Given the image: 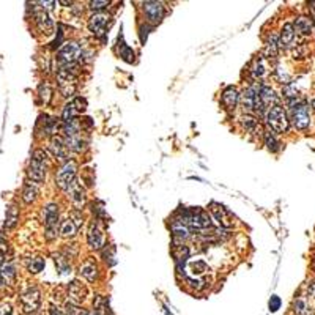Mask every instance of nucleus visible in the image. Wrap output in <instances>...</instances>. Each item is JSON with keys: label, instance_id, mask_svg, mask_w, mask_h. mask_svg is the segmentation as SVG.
<instances>
[{"label": "nucleus", "instance_id": "obj_1", "mask_svg": "<svg viewBox=\"0 0 315 315\" xmlns=\"http://www.w3.org/2000/svg\"><path fill=\"white\" fill-rule=\"evenodd\" d=\"M57 84L63 98H73L78 88V74L74 70V65L59 68L57 71Z\"/></svg>", "mask_w": 315, "mask_h": 315}, {"label": "nucleus", "instance_id": "obj_2", "mask_svg": "<svg viewBox=\"0 0 315 315\" xmlns=\"http://www.w3.org/2000/svg\"><path fill=\"white\" fill-rule=\"evenodd\" d=\"M265 118H266L268 128H270L273 133L284 134V133L289 131L290 122H289V117H287V112H285V109L282 106H279V104L271 106L270 109L266 110Z\"/></svg>", "mask_w": 315, "mask_h": 315}, {"label": "nucleus", "instance_id": "obj_3", "mask_svg": "<svg viewBox=\"0 0 315 315\" xmlns=\"http://www.w3.org/2000/svg\"><path fill=\"white\" fill-rule=\"evenodd\" d=\"M290 106V120L289 122L293 123V126L300 131H306L311 125V110L309 106L303 103L300 99H295L289 103Z\"/></svg>", "mask_w": 315, "mask_h": 315}, {"label": "nucleus", "instance_id": "obj_4", "mask_svg": "<svg viewBox=\"0 0 315 315\" xmlns=\"http://www.w3.org/2000/svg\"><path fill=\"white\" fill-rule=\"evenodd\" d=\"M46 167H48V155H46L44 150L38 148V150L33 152L29 167H27L29 178L33 183H43L46 178Z\"/></svg>", "mask_w": 315, "mask_h": 315}, {"label": "nucleus", "instance_id": "obj_5", "mask_svg": "<svg viewBox=\"0 0 315 315\" xmlns=\"http://www.w3.org/2000/svg\"><path fill=\"white\" fill-rule=\"evenodd\" d=\"M43 222L46 226V239L52 241L57 238L59 234V205L57 203H49L43 210Z\"/></svg>", "mask_w": 315, "mask_h": 315}, {"label": "nucleus", "instance_id": "obj_6", "mask_svg": "<svg viewBox=\"0 0 315 315\" xmlns=\"http://www.w3.org/2000/svg\"><path fill=\"white\" fill-rule=\"evenodd\" d=\"M76 175H78V162L76 161H67L60 170L55 175V183L62 191H70L71 186L76 183Z\"/></svg>", "mask_w": 315, "mask_h": 315}, {"label": "nucleus", "instance_id": "obj_7", "mask_svg": "<svg viewBox=\"0 0 315 315\" xmlns=\"http://www.w3.org/2000/svg\"><path fill=\"white\" fill-rule=\"evenodd\" d=\"M41 306V293L36 285H29L21 293V308L24 314L38 312Z\"/></svg>", "mask_w": 315, "mask_h": 315}, {"label": "nucleus", "instance_id": "obj_8", "mask_svg": "<svg viewBox=\"0 0 315 315\" xmlns=\"http://www.w3.org/2000/svg\"><path fill=\"white\" fill-rule=\"evenodd\" d=\"M112 16L109 13L104 11H99L91 14V17L88 19V30L93 33L98 38H103V36L107 33V29L110 25H112Z\"/></svg>", "mask_w": 315, "mask_h": 315}, {"label": "nucleus", "instance_id": "obj_9", "mask_svg": "<svg viewBox=\"0 0 315 315\" xmlns=\"http://www.w3.org/2000/svg\"><path fill=\"white\" fill-rule=\"evenodd\" d=\"M80 49L82 48L76 41L65 43L57 52V62L60 65V68L68 67V65H74V62H76L80 55Z\"/></svg>", "mask_w": 315, "mask_h": 315}, {"label": "nucleus", "instance_id": "obj_10", "mask_svg": "<svg viewBox=\"0 0 315 315\" xmlns=\"http://www.w3.org/2000/svg\"><path fill=\"white\" fill-rule=\"evenodd\" d=\"M208 210H210V213H211V216L215 218V221L218 222V224H219L221 227H224V229L234 227V224H235V218H234V215H232V213H230L224 205H221V203L213 202Z\"/></svg>", "mask_w": 315, "mask_h": 315}, {"label": "nucleus", "instance_id": "obj_11", "mask_svg": "<svg viewBox=\"0 0 315 315\" xmlns=\"http://www.w3.org/2000/svg\"><path fill=\"white\" fill-rule=\"evenodd\" d=\"M142 11L147 22L150 24H159L164 19V5L161 2H144L142 3Z\"/></svg>", "mask_w": 315, "mask_h": 315}, {"label": "nucleus", "instance_id": "obj_12", "mask_svg": "<svg viewBox=\"0 0 315 315\" xmlns=\"http://www.w3.org/2000/svg\"><path fill=\"white\" fill-rule=\"evenodd\" d=\"M68 298L71 303L74 304H80V303H84L85 298H87V287L82 284L80 281L78 279H74L68 284Z\"/></svg>", "mask_w": 315, "mask_h": 315}, {"label": "nucleus", "instance_id": "obj_13", "mask_svg": "<svg viewBox=\"0 0 315 315\" xmlns=\"http://www.w3.org/2000/svg\"><path fill=\"white\" fill-rule=\"evenodd\" d=\"M33 17H35V24L40 29V32L51 35L54 32V21L51 19V16L48 14V11L43 10V8H36L33 11Z\"/></svg>", "mask_w": 315, "mask_h": 315}, {"label": "nucleus", "instance_id": "obj_14", "mask_svg": "<svg viewBox=\"0 0 315 315\" xmlns=\"http://www.w3.org/2000/svg\"><path fill=\"white\" fill-rule=\"evenodd\" d=\"M49 148L52 155L57 158L59 161H70V155H68V148H67V144H65V139L60 137V136H52L51 137V142H49Z\"/></svg>", "mask_w": 315, "mask_h": 315}, {"label": "nucleus", "instance_id": "obj_15", "mask_svg": "<svg viewBox=\"0 0 315 315\" xmlns=\"http://www.w3.org/2000/svg\"><path fill=\"white\" fill-rule=\"evenodd\" d=\"M70 192H71V202H73V205L76 207V210L82 211V208L85 207V202H87V192H85L84 186H82L80 183L76 181L71 186Z\"/></svg>", "mask_w": 315, "mask_h": 315}, {"label": "nucleus", "instance_id": "obj_16", "mask_svg": "<svg viewBox=\"0 0 315 315\" xmlns=\"http://www.w3.org/2000/svg\"><path fill=\"white\" fill-rule=\"evenodd\" d=\"M87 241H88V246L91 249L99 251V249L104 246V232L101 230L96 224H93L87 234Z\"/></svg>", "mask_w": 315, "mask_h": 315}, {"label": "nucleus", "instance_id": "obj_17", "mask_svg": "<svg viewBox=\"0 0 315 315\" xmlns=\"http://www.w3.org/2000/svg\"><path fill=\"white\" fill-rule=\"evenodd\" d=\"M239 101V93L235 87H227L221 95V104L224 106L226 110H234Z\"/></svg>", "mask_w": 315, "mask_h": 315}, {"label": "nucleus", "instance_id": "obj_18", "mask_svg": "<svg viewBox=\"0 0 315 315\" xmlns=\"http://www.w3.org/2000/svg\"><path fill=\"white\" fill-rule=\"evenodd\" d=\"M295 36H296V32L293 29V25L292 24H284L282 30H281V36H279V49L293 48Z\"/></svg>", "mask_w": 315, "mask_h": 315}, {"label": "nucleus", "instance_id": "obj_19", "mask_svg": "<svg viewBox=\"0 0 315 315\" xmlns=\"http://www.w3.org/2000/svg\"><path fill=\"white\" fill-rule=\"evenodd\" d=\"M257 93H258V98H260V101H262V104L266 107V110L270 109L271 106H276L277 101H279V98H277V95H276V91L270 85H262L260 88L257 90Z\"/></svg>", "mask_w": 315, "mask_h": 315}, {"label": "nucleus", "instance_id": "obj_20", "mask_svg": "<svg viewBox=\"0 0 315 315\" xmlns=\"http://www.w3.org/2000/svg\"><path fill=\"white\" fill-rule=\"evenodd\" d=\"M65 144H67L68 150H73L76 153H82L87 148V142L84 141V137H82L80 133L78 134H73V136H65Z\"/></svg>", "mask_w": 315, "mask_h": 315}, {"label": "nucleus", "instance_id": "obj_21", "mask_svg": "<svg viewBox=\"0 0 315 315\" xmlns=\"http://www.w3.org/2000/svg\"><path fill=\"white\" fill-rule=\"evenodd\" d=\"M0 277H2V282L13 284L16 279V265L13 260H5L0 268Z\"/></svg>", "mask_w": 315, "mask_h": 315}, {"label": "nucleus", "instance_id": "obj_22", "mask_svg": "<svg viewBox=\"0 0 315 315\" xmlns=\"http://www.w3.org/2000/svg\"><path fill=\"white\" fill-rule=\"evenodd\" d=\"M293 29L301 33V35H311L312 29H314V22H312V17L309 16H298L295 21Z\"/></svg>", "mask_w": 315, "mask_h": 315}, {"label": "nucleus", "instance_id": "obj_23", "mask_svg": "<svg viewBox=\"0 0 315 315\" xmlns=\"http://www.w3.org/2000/svg\"><path fill=\"white\" fill-rule=\"evenodd\" d=\"M40 196V191L38 186H36V183L33 181H27L22 188V200L25 203H33Z\"/></svg>", "mask_w": 315, "mask_h": 315}, {"label": "nucleus", "instance_id": "obj_24", "mask_svg": "<svg viewBox=\"0 0 315 315\" xmlns=\"http://www.w3.org/2000/svg\"><path fill=\"white\" fill-rule=\"evenodd\" d=\"M241 126H243L244 131L249 133V134H258V131L263 133L262 131V125L258 123V120L255 117H252V115H244L241 118Z\"/></svg>", "mask_w": 315, "mask_h": 315}, {"label": "nucleus", "instance_id": "obj_25", "mask_svg": "<svg viewBox=\"0 0 315 315\" xmlns=\"http://www.w3.org/2000/svg\"><path fill=\"white\" fill-rule=\"evenodd\" d=\"M80 274L85 277L87 281L90 282H93L96 277H98V266L95 262H91V260H87L80 265Z\"/></svg>", "mask_w": 315, "mask_h": 315}, {"label": "nucleus", "instance_id": "obj_26", "mask_svg": "<svg viewBox=\"0 0 315 315\" xmlns=\"http://www.w3.org/2000/svg\"><path fill=\"white\" fill-rule=\"evenodd\" d=\"M277 54H279V36L277 35H271L266 41V48H265V55L268 59H276Z\"/></svg>", "mask_w": 315, "mask_h": 315}, {"label": "nucleus", "instance_id": "obj_27", "mask_svg": "<svg viewBox=\"0 0 315 315\" xmlns=\"http://www.w3.org/2000/svg\"><path fill=\"white\" fill-rule=\"evenodd\" d=\"M78 232H79V229L74 226V222L70 218L65 219L62 224H60V229H59V234L63 238H73V236H76Z\"/></svg>", "mask_w": 315, "mask_h": 315}, {"label": "nucleus", "instance_id": "obj_28", "mask_svg": "<svg viewBox=\"0 0 315 315\" xmlns=\"http://www.w3.org/2000/svg\"><path fill=\"white\" fill-rule=\"evenodd\" d=\"M263 141H265V145H266L268 150L273 152V153L281 148V142L277 141L276 134L271 131V129H265V131H263Z\"/></svg>", "mask_w": 315, "mask_h": 315}, {"label": "nucleus", "instance_id": "obj_29", "mask_svg": "<svg viewBox=\"0 0 315 315\" xmlns=\"http://www.w3.org/2000/svg\"><path fill=\"white\" fill-rule=\"evenodd\" d=\"M93 308H95V312H93L95 315H112V312H110V309H109L107 300L101 295H98L95 298Z\"/></svg>", "mask_w": 315, "mask_h": 315}, {"label": "nucleus", "instance_id": "obj_30", "mask_svg": "<svg viewBox=\"0 0 315 315\" xmlns=\"http://www.w3.org/2000/svg\"><path fill=\"white\" fill-rule=\"evenodd\" d=\"M44 263H46L44 257H41V255H33L30 258H27V268H29V271L33 273V274L43 271Z\"/></svg>", "mask_w": 315, "mask_h": 315}, {"label": "nucleus", "instance_id": "obj_31", "mask_svg": "<svg viewBox=\"0 0 315 315\" xmlns=\"http://www.w3.org/2000/svg\"><path fill=\"white\" fill-rule=\"evenodd\" d=\"M54 262H55V266L59 268V271L62 274H67L70 270H71V263L67 257H65L63 254H54Z\"/></svg>", "mask_w": 315, "mask_h": 315}, {"label": "nucleus", "instance_id": "obj_32", "mask_svg": "<svg viewBox=\"0 0 315 315\" xmlns=\"http://www.w3.org/2000/svg\"><path fill=\"white\" fill-rule=\"evenodd\" d=\"M293 312L296 315H311V308L304 298H298L293 303Z\"/></svg>", "mask_w": 315, "mask_h": 315}, {"label": "nucleus", "instance_id": "obj_33", "mask_svg": "<svg viewBox=\"0 0 315 315\" xmlns=\"http://www.w3.org/2000/svg\"><path fill=\"white\" fill-rule=\"evenodd\" d=\"M251 73H252V76L255 79L262 78L263 74H265V62H263L262 57H255L254 59V62L251 65Z\"/></svg>", "mask_w": 315, "mask_h": 315}, {"label": "nucleus", "instance_id": "obj_34", "mask_svg": "<svg viewBox=\"0 0 315 315\" xmlns=\"http://www.w3.org/2000/svg\"><path fill=\"white\" fill-rule=\"evenodd\" d=\"M76 115H78L76 107L73 106V103H70V104L65 106L63 112H62V122L70 123V122H73V120H76Z\"/></svg>", "mask_w": 315, "mask_h": 315}, {"label": "nucleus", "instance_id": "obj_35", "mask_svg": "<svg viewBox=\"0 0 315 315\" xmlns=\"http://www.w3.org/2000/svg\"><path fill=\"white\" fill-rule=\"evenodd\" d=\"M17 224V208L10 207L6 211V221H5V229H13Z\"/></svg>", "mask_w": 315, "mask_h": 315}, {"label": "nucleus", "instance_id": "obj_36", "mask_svg": "<svg viewBox=\"0 0 315 315\" xmlns=\"http://www.w3.org/2000/svg\"><path fill=\"white\" fill-rule=\"evenodd\" d=\"M65 315H85L87 311H84L82 308H79V304H74L71 301H67L65 304Z\"/></svg>", "mask_w": 315, "mask_h": 315}, {"label": "nucleus", "instance_id": "obj_37", "mask_svg": "<svg viewBox=\"0 0 315 315\" xmlns=\"http://www.w3.org/2000/svg\"><path fill=\"white\" fill-rule=\"evenodd\" d=\"M38 93H40V96L44 103H49L51 98H52V88L49 87V84L43 82V84H40V87H38Z\"/></svg>", "mask_w": 315, "mask_h": 315}, {"label": "nucleus", "instance_id": "obj_38", "mask_svg": "<svg viewBox=\"0 0 315 315\" xmlns=\"http://www.w3.org/2000/svg\"><path fill=\"white\" fill-rule=\"evenodd\" d=\"M79 254V244L78 243H70V244H65L63 247V255L68 258H74Z\"/></svg>", "mask_w": 315, "mask_h": 315}, {"label": "nucleus", "instance_id": "obj_39", "mask_svg": "<svg viewBox=\"0 0 315 315\" xmlns=\"http://www.w3.org/2000/svg\"><path fill=\"white\" fill-rule=\"evenodd\" d=\"M120 55L123 57V60H126L129 63L134 62V52H133V49H129L128 46H123L122 51H120Z\"/></svg>", "mask_w": 315, "mask_h": 315}, {"label": "nucleus", "instance_id": "obj_40", "mask_svg": "<svg viewBox=\"0 0 315 315\" xmlns=\"http://www.w3.org/2000/svg\"><path fill=\"white\" fill-rule=\"evenodd\" d=\"M88 5H90V10L99 13V10H103V8L109 6V2H106V0H95V2H90Z\"/></svg>", "mask_w": 315, "mask_h": 315}, {"label": "nucleus", "instance_id": "obj_41", "mask_svg": "<svg viewBox=\"0 0 315 315\" xmlns=\"http://www.w3.org/2000/svg\"><path fill=\"white\" fill-rule=\"evenodd\" d=\"M0 315H16V311L11 304L3 303L2 306H0Z\"/></svg>", "mask_w": 315, "mask_h": 315}, {"label": "nucleus", "instance_id": "obj_42", "mask_svg": "<svg viewBox=\"0 0 315 315\" xmlns=\"http://www.w3.org/2000/svg\"><path fill=\"white\" fill-rule=\"evenodd\" d=\"M73 106L76 107L78 112H82V110H85L87 109V101L85 99H82V98H76L73 101Z\"/></svg>", "mask_w": 315, "mask_h": 315}, {"label": "nucleus", "instance_id": "obj_43", "mask_svg": "<svg viewBox=\"0 0 315 315\" xmlns=\"http://www.w3.org/2000/svg\"><path fill=\"white\" fill-rule=\"evenodd\" d=\"M279 306H281V300L277 298V296H273L271 301H270V311L276 312L277 309H279Z\"/></svg>", "mask_w": 315, "mask_h": 315}, {"label": "nucleus", "instance_id": "obj_44", "mask_svg": "<svg viewBox=\"0 0 315 315\" xmlns=\"http://www.w3.org/2000/svg\"><path fill=\"white\" fill-rule=\"evenodd\" d=\"M49 315H65V312L59 308V306L51 304L49 306Z\"/></svg>", "mask_w": 315, "mask_h": 315}, {"label": "nucleus", "instance_id": "obj_45", "mask_svg": "<svg viewBox=\"0 0 315 315\" xmlns=\"http://www.w3.org/2000/svg\"><path fill=\"white\" fill-rule=\"evenodd\" d=\"M308 290H309V295L312 296V298L315 300V281H312L308 287Z\"/></svg>", "mask_w": 315, "mask_h": 315}, {"label": "nucleus", "instance_id": "obj_46", "mask_svg": "<svg viewBox=\"0 0 315 315\" xmlns=\"http://www.w3.org/2000/svg\"><path fill=\"white\" fill-rule=\"evenodd\" d=\"M311 10L315 13V3H311ZM314 19H315V14H314Z\"/></svg>", "mask_w": 315, "mask_h": 315}, {"label": "nucleus", "instance_id": "obj_47", "mask_svg": "<svg viewBox=\"0 0 315 315\" xmlns=\"http://www.w3.org/2000/svg\"><path fill=\"white\" fill-rule=\"evenodd\" d=\"M312 268H314V271H315V258L312 260Z\"/></svg>", "mask_w": 315, "mask_h": 315}, {"label": "nucleus", "instance_id": "obj_48", "mask_svg": "<svg viewBox=\"0 0 315 315\" xmlns=\"http://www.w3.org/2000/svg\"><path fill=\"white\" fill-rule=\"evenodd\" d=\"M312 107L315 109V98H314V101H312Z\"/></svg>", "mask_w": 315, "mask_h": 315}, {"label": "nucleus", "instance_id": "obj_49", "mask_svg": "<svg viewBox=\"0 0 315 315\" xmlns=\"http://www.w3.org/2000/svg\"><path fill=\"white\" fill-rule=\"evenodd\" d=\"M85 315H95V314H93V312H88V311H87V314H85Z\"/></svg>", "mask_w": 315, "mask_h": 315}, {"label": "nucleus", "instance_id": "obj_50", "mask_svg": "<svg viewBox=\"0 0 315 315\" xmlns=\"http://www.w3.org/2000/svg\"><path fill=\"white\" fill-rule=\"evenodd\" d=\"M0 285H2V277H0Z\"/></svg>", "mask_w": 315, "mask_h": 315}]
</instances>
